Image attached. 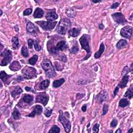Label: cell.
Instances as JSON below:
<instances>
[{
  "instance_id": "1",
  "label": "cell",
  "mask_w": 133,
  "mask_h": 133,
  "mask_svg": "<svg viewBox=\"0 0 133 133\" xmlns=\"http://www.w3.org/2000/svg\"><path fill=\"white\" fill-rule=\"evenodd\" d=\"M79 41L82 46V48L85 50L87 53L86 56L84 59V60H87L91 57L92 53L90 45V36L87 34H83L79 39Z\"/></svg>"
},
{
  "instance_id": "2",
  "label": "cell",
  "mask_w": 133,
  "mask_h": 133,
  "mask_svg": "<svg viewBox=\"0 0 133 133\" xmlns=\"http://www.w3.org/2000/svg\"><path fill=\"white\" fill-rule=\"evenodd\" d=\"M41 66L42 68L45 70L46 75L48 77L52 78L56 76V73L55 70V68L50 60L47 59H44L41 63Z\"/></svg>"
},
{
  "instance_id": "3",
  "label": "cell",
  "mask_w": 133,
  "mask_h": 133,
  "mask_svg": "<svg viewBox=\"0 0 133 133\" xmlns=\"http://www.w3.org/2000/svg\"><path fill=\"white\" fill-rule=\"evenodd\" d=\"M71 26L70 20L68 18H63L60 21L56 28V31L60 34L65 35Z\"/></svg>"
},
{
  "instance_id": "4",
  "label": "cell",
  "mask_w": 133,
  "mask_h": 133,
  "mask_svg": "<svg viewBox=\"0 0 133 133\" xmlns=\"http://www.w3.org/2000/svg\"><path fill=\"white\" fill-rule=\"evenodd\" d=\"M67 47L68 45L66 42L62 40L59 41L55 46L51 47L50 49H48V51L52 55H54V54H58L59 51H64L67 48Z\"/></svg>"
},
{
  "instance_id": "5",
  "label": "cell",
  "mask_w": 133,
  "mask_h": 133,
  "mask_svg": "<svg viewBox=\"0 0 133 133\" xmlns=\"http://www.w3.org/2000/svg\"><path fill=\"white\" fill-rule=\"evenodd\" d=\"M22 73L23 77L28 80L32 79L37 76V71L36 69L28 66H26L23 69Z\"/></svg>"
},
{
  "instance_id": "6",
  "label": "cell",
  "mask_w": 133,
  "mask_h": 133,
  "mask_svg": "<svg viewBox=\"0 0 133 133\" xmlns=\"http://www.w3.org/2000/svg\"><path fill=\"white\" fill-rule=\"evenodd\" d=\"M1 55L3 57L1 62V66H5L11 62L12 58V52L8 49H5L2 53Z\"/></svg>"
},
{
  "instance_id": "7",
  "label": "cell",
  "mask_w": 133,
  "mask_h": 133,
  "mask_svg": "<svg viewBox=\"0 0 133 133\" xmlns=\"http://www.w3.org/2000/svg\"><path fill=\"white\" fill-rule=\"evenodd\" d=\"M59 113L60 115L59 116V121L62 124L66 132L69 133L71 131V127L70 122L65 117L62 111L60 110Z\"/></svg>"
},
{
  "instance_id": "8",
  "label": "cell",
  "mask_w": 133,
  "mask_h": 133,
  "mask_svg": "<svg viewBox=\"0 0 133 133\" xmlns=\"http://www.w3.org/2000/svg\"><path fill=\"white\" fill-rule=\"evenodd\" d=\"M43 30L45 31H50L55 28L57 24V22H52L50 21H38L36 22Z\"/></svg>"
},
{
  "instance_id": "9",
  "label": "cell",
  "mask_w": 133,
  "mask_h": 133,
  "mask_svg": "<svg viewBox=\"0 0 133 133\" xmlns=\"http://www.w3.org/2000/svg\"><path fill=\"white\" fill-rule=\"evenodd\" d=\"M112 17L114 21L119 24H124L127 22V20L124 16L121 13H116L112 15Z\"/></svg>"
},
{
  "instance_id": "10",
  "label": "cell",
  "mask_w": 133,
  "mask_h": 133,
  "mask_svg": "<svg viewBox=\"0 0 133 133\" xmlns=\"http://www.w3.org/2000/svg\"><path fill=\"white\" fill-rule=\"evenodd\" d=\"M49 97L46 93H42L39 94L36 97V102H40L42 103L44 106H46L48 103Z\"/></svg>"
},
{
  "instance_id": "11",
  "label": "cell",
  "mask_w": 133,
  "mask_h": 133,
  "mask_svg": "<svg viewBox=\"0 0 133 133\" xmlns=\"http://www.w3.org/2000/svg\"><path fill=\"white\" fill-rule=\"evenodd\" d=\"M133 33V28L131 26H126L123 28L121 30V35L127 38H130Z\"/></svg>"
},
{
  "instance_id": "12",
  "label": "cell",
  "mask_w": 133,
  "mask_h": 133,
  "mask_svg": "<svg viewBox=\"0 0 133 133\" xmlns=\"http://www.w3.org/2000/svg\"><path fill=\"white\" fill-rule=\"evenodd\" d=\"M26 29L28 33L32 35H36L39 31L38 28L31 22H29L27 24Z\"/></svg>"
},
{
  "instance_id": "13",
  "label": "cell",
  "mask_w": 133,
  "mask_h": 133,
  "mask_svg": "<svg viewBox=\"0 0 133 133\" xmlns=\"http://www.w3.org/2000/svg\"><path fill=\"white\" fill-rule=\"evenodd\" d=\"M33 110L32 112L29 114L27 116L29 117H34L36 114L40 115L43 111V108L40 105H36L33 107Z\"/></svg>"
},
{
  "instance_id": "14",
  "label": "cell",
  "mask_w": 133,
  "mask_h": 133,
  "mask_svg": "<svg viewBox=\"0 0 133 133\" xmlns=\"http://www.w3.org/2000/svg\"><path fill=\"white\" fill-rule=\"evenodd\" d=\"M108 94L107 92L102 91L97 96V99L100 103H102L107 100Z\"/></svg>"
},
{
  "instance_id": "15",
  "label": "cell",
  "mask_w": 133,
  "mask_h": 133,
  "mask_svg": "<svg viewBox=\"0 0 133 133\" xmlns=\"http://www.w3.org/2000/svg\"><path fill=\"white\" fill-rule=\"evenodd\" d=\"M21 68V65L17 61H14L9 66V69L13 71H17Z\"/></svg>"
},
{
  "instance_id": "16",
  "label": "cell",
  "mask_w": 133,
  "mask_h": 133,
  "mask_svg": "<svg viewBox=\"0 0 133 133\" xmlns=\"http://www.w3.org/2000/svg\"><path fill=\"white\" fill-rule=\"evenodd\" d=\"M45 17L47 20L51 21L56 20V19L58 18V16L55 12H48L46 14Z\"/></svg>"
},
{
  "instance_id": "17",
  "label": "cell",
  "mask_w": 133,
  "mask_h": 133,
  "mask_svg": "<svg viewBox=\"0 0 133 133\" xmlns=\"http://www.w3.org/2000/svg\"><path fill=\"white\" fill-rule=\"evenodd\" d=\"M80 32H81V30L79 29L72 28L70 29V30H69L68 34H69V36L70 37L76 38L79 35Z\"/></svg>"
},
{
  "instance_id": "18",
  "label": "cell",
  "mask_w": 133,
  "mask_h": 133,
  "mask_svg": "<svg viewBox=\"0 0 133 133\" xmlns=\"http://www.w3.org/2000/svg\"><path fill=\"white\" fill-rule=\"evenodd\" d=\"M44 15V11L40 8H37L33 14V17L35 18H42Z\"/></svg>"
},
{
  "instance_id": "19",
  "label": "cell",
  "mask_w": 133,
  "mask_h": 133,
  "mask_svg": "<svg viewBox=\"0 0 133 133\" xmlns=\"http://www.w3.org/2000/svg\"><path fill=\"white\" fill-rule=\"evenodd\" d=\"M129 76H123V77L122 78V81L119 83V86L120 87H121V88H123L126 86L127 84L129 82Z\"/></svg>"
},
{
  "instance_id": "20",
  "label": "cell",
  "mask_w": 133,
  "mask_h": 133,
  "mask_svg": "<svg viewBox=\"0 0 133 133\" xmlns=\"http://www.w3.org/2000/svg\"><path fill=\"white\" fill-rule=\"evenodd\" d=\"M105 45L104 44H103V43H101V45L100 46V48H99V50L97 52H96L95 55H94V57L96 59H98L99 58L102 54V53L104 52L105 51Z\"/></svg>"
},
{
  "instance_id": "21",
  "label": "cell",
  "mask_w": 133,
  "mask_h": 133,
  "mask_svg": "<svg viewBox=\"0 0 133 133\" xmlns=\"http://www.w3.org/2000/svg\"><path fill=\"white\" fill-rule=\"evenodd\" d=\"M22 92V90L21 87L19 86H16L13 91H12L11 95L13 97H16L17 96L19 95Z\"/></svg>"
},
{
  "instance_id": "22",
  "label": "cell",
  "mask_w": 133,
  "mask_h": 133,
  "mask_svg": "<svg viewBox=\"0 0 133 133\" xmlns=\"http://www.w3.org/2000/svg\"><path fill=\"white\" fill-rule=\"evenodd\" d=\"M50 82L48 80H46L42 81L40 85H39V87H40V89L41 90H44L46 89V88L49 86L50 85Z\"/></svg>"
},
{
  "instance_id": "23",
  "label": "cell",
  "mask_w": 133,
  "mask_h": 133,
  "mask_svg": "<svg viewBox=\"0 0 133 133\" xmlns=\"http://www.w3.org/2000/svg\"><path fill=\"white\" fill-rule=\"evenodd\" d=\"M23 101L27 103H30L32 102L33 100V97L32 95L26 94L24 95L22 98Z\"/></svg>"
},
{
  "instance_id": "24",
  "label": "cell",
  "mask_w": 133,
  "mask_h": 133,
  "mask_svg": "<svg viewBox=\"0 0 133 133\" xmlns=\"http://www.w3.org/2000/svg\"><path fill=\"white\" fill-rule=\"evenodd\" d=\"M126 98H128L129 99H131L133 96V84L131 85V87L128 89L126 93L124 94V96Z\"/></svg>"
},
{
  "instance_id": "25",
  "label": "cell",
  "mask_w": 133,
  "mask_h": 133,
  "mask_svg": "<svg viewBox=\"0 0 133 133\" xmlns=\"http://www.w3.org/2000/svg\"><path fill=\"white\" fill-rule=\"evenodd\" d=\"M65 79H64V78H60V80L54 81L53 82V86L54 88H57V87H60L62 84L65 82Z\"/></svg>"
},
{
  "instance_id": "26",
  "label": "cell",
  "mask_w": 133,
  "mask_h": 133,
  "mask_svg": "<svg viewBox=\"0 0 133 133\" xmlns=\"http://www.w3.org/2000/svg\"><path fill=\"white\" fill-rule=\"evenodd\" d=\"M12 46L14 49H18L19 47V42L18 38L17 37H13L12 40Z\"/></svg>"
},
{
  "instance_id": "27",
  "label": "cell",
  "mask_w": 133,
  "mask_h": 133,
  "mask_svg": "<svg viewBox=\"0 0 133 133\" xmlns=\"http://www.w3.org/2000/svg\"><path fill=\"white\" fill-rule=\"evenodd\" d=\"M127 45V42L125 40H121L116 44V47L118 49H122Z\"/></svg>"
},
{
  "instance_id": "28",
  "label": "cell",
  "mask_w": 133,
  "mask_h": 133,
  "mask_svg": "<svg viewBox=\"0 0 133 133\" xmlns=\"http://www.w3.org/2000/svg\"><path fill=\"white\" fill-rule=\"evenodd\" d=\"M11 76H9L6 73V72L4 71H2L1 72V75H0V77H1V78L2 81H3L4 82H6L8 78L11 77Z\"/></svg>"
},
{
  "instance_id": "29",
  "label": "cell",
  "mask_w": 133,
  "mask_h": 133,
  "mask_svg": "<svg viewBox=\"0 0 133 133\" xmlns=\"http://www.w3.org/2000/svg\"><path fill=\"white\" fill-rule=\"evenodd\" d=\"M130 105V102L126 99L123 98L119 102V106L122 108H124Z\"/></svg>"
},
{
  "instance_id": "30",
  "label": "cell",
  "mask_w": 133,
  "mask_h": 133,
  "mask_svg": "<svg viewBox=\"0 0 133 133\" xmlns=\"http://www.w3.org/2000/svg\"><path fill=\"white\" fill-rule=\"evenodd\" d=\"M66 14L68 16L72 18L76 16V13L72 8H70V9H68L66 11Z\"/></svg>"
},
{
  "instance_id": "31",
  "label": "cell",
  "mask_w": 133,
  "mask_h": 133,
  "mask_svg": "<svg viewBox=\"0 0 133 133\" xmlns=\"http://www.w3.org/2000/svg\"><path fill=\"white\" fill-rule=\"evenodd\" d=\"M13 116L15 120H18L20 117V113L19 112V110L17 109L16 108L15 109L13 113Z\"/></svg>"
},
{
  "instance_id": "32",
  "label": "cell",
  "mask_w": 133,
  "mask_h": 133,
  "mask_svg": "<svg viewBox=\"0 0 133 133\" xmlns=\"http://www.w3.org/2000/svg\"><path fill=\"white\" fill-rule=\"evenodd\" d=\"M38 60V56L37 55H34L29 60V63H30V65L33 66L36 63Z\"/></svg>"
},
{
  "instance_id": "33",
  "label": "cell",
  "mask_w": 133,
  "mask_h": 133,
  "mask_svg": "<svg viewBox=\"0 0 133 133\" xmlns=\"http://www.w3.org/2000/svg\"><path fill=\"white\" fill-rule=\"evenodd\" d=\"M21 54L24 57H28L29 56V51L26 46H23L21 49Z\"/></svg>"
},
{
  "instance_id": "34",
  "label": "cell",
  "mask_w": 133,
  "mask_h": 133,
  "mask_svg": "<svg viewBox=\"0 0 133 133\" xmlns=\"http://www.w3.org/2000/svg\"><path fill=\"white\" fill-rule=\"evenodd\" d=\"M79 49H78V45L77 43H76V44H75V45H73V46L72 47V48L70 51V53L71 54H76L78 52Z\"/></svg>"
},
{
  "instance_id": "35",
  "label": "cell",
  "mask_w": 133,
  "mask_h": 133,
  "mask_svg": "<svg viewBox=\"0 0 133 133\" xmlns=\"http://www.w3.org/2000/svg\"><path fill=\"white\" fill-rule=\"evenodd\" d=\"M60 131V129L56 125H54L51 129L49 131L48 133H59Z\"/></svg>"
},
{
  "instance_id": "36",
  "label": "cell",
  "mask_w": 133,
  "mask_h": 133,
  "mask_svg": "<svg viewBox=\"0 0 133 133\" xmlns=\"http://www.w3.org/2000/svg\"><path fill=\"white\" fill-rule=\"evenodd\" d=\"M52 113V109H50V108H47L45 109V111H44V114L45 115V116L47 117H50Z\"/></svg>"
},
{
  "instance_id": "37",
  "label": "cell",
  "mask_w": 133,
  "mask_h": 133,
  "mask_svg": "<svg viewBox=\"0 0 133 133\" xmlns=\"http://www.w3.org/2000/svg\"><path fill=\"white\" fill-rule=\"evenodd\" d=\"M99 124L96 123L94 125V126H93V133H97L99 132Z\"/></svg>"
},
{
  "instance_id": "38",
  "label": "cell",
  "mask_w": 133,
  "mask_h": 133,
  "mask_svg": "<svg viewBox=\"0 0 133 133\" xmlns=\"http://www.w3.org/2000/svg\"><path fill=\"white\" fill-rule=\"evenodd\" d=\"M34 48H35L36 50L37 51H40L41 50V47L40 46V45H39L38 42L37 40L36 42H34Z\"/></svg>"
},
{
  "instance_id": "39",
  "label": "cell",
  "mask_w": 133,
  "mask_h": 133,
  "mask_svg": "<svg viewBox=\"0 0 133 133\" xmlns=\"http://www.w3.org/2000/svg\"><path fill=\"white\" fill-rule=\"evenodd\" d=\"M32 9L31 8H28L23 12V14L24 16H28V15H30L32 13Z\"/></svg>"
},
{
  "instance_id": "40",
  "label": "cell",
  "mask_w": 133,
  "mask_h": 133,
  "mask_svg": "<svg viewBox=\"0 0 133 133\" xmlns=\"http://www.w3.org/2000/svg\"><path fill=\"white\" fill-rule=\"evenodd\" d=\"M108 109H109V106H108L106 104H105L104 106H103V113H102L103 115H105L107 113V112L108 111Z\"/></svg>"
},
{
  "instance_id": "41",
  "label": "cell",
  "mask_w": 133,
  "mask_h": 133,
  "mask_svg": "<svg viewBox=\"0 0 133 133\" xmlns=\"http://www.w3.org/2000/svg\"><path fill=\"white\" fill-rule=\"evenodd\" d=\"M34 43V41L32 40V39H29L28 40V46L29 48H32V46L33 44Z\"/></svg>"
},
{
  "instance_id": "42",
  "label": "cell",
  "mask_w": 133,
  "mask_h": 133,
  "mask_svg": "<svg viewBox=\"0 0 133 133\" xmlns=\"http://www.w3.org/2000/svg\"><path fill=\"white\" fill-rule=\"evenodd\" d=\"M118 122L116 119H113L111 122V126L113 127H115L117 126Z\"/></svg>"
},
{
  "instance_id": "43",
  "label": "cell",
  "mask_w": 133,
  "mask_h": 133,
  "mask_svg": "<svg viewBox=\"0 0 133 133\" xmlns=\"http://www.w3.org/2000/svg\"><path fill=\"white\" fill-rule=\"evenodd\" d=\"M119 5V3L118 2H116L113 4L111 6V9H115L116 7H117Z\"/></svg>"
},
{
  "instance_id": "44",
  "label": "cell",
  "mask_w": 133,
  "mask_h": 133,
  "mask_svg": "<svg viewBox=\"0 0 133 133\" xmlns=\"http://www.w3.org/2000/svg\"><path fill=\"white\" fill-rule=\"evenodd\" d=\"M129 70H130V69H129V68H128L127 66H126V67L124 68V70H123V72H125V75L126 73H128V72H130V71H129Z\"/></svg>"
},
{
  "instance_id": "45",
  "label": "cell",
  "mask_w": 133,
  "mask_h": 133,
  "mask_svg": "<svg viewBox=\"0 0 133 133\" xmlns=\"http://www.w3.org/2000/svg\"><path fill=\"white\" fill-rule=\"evenodd\" d=\"M25 90H26V91H27V92H30V91H32V92H33V93H35V92H34L33 90H32V88H31V87H28V86H27V87H25Z\"/></svg>"
},
{
  "instance_id": "46",
  "label": "cell",
  "mask_w": 133,
  "mask_h": 133,
  "mask_svg": "<svg viewBox=\"0 0 133 133\" xmlns=\"http://www.w3.org/2000/svg\"><path fill=\"white\" fill-rule=\"evenodd\" d=\"M119 88L118 87H116L115 88V90H114V95L115 96L116 95V94H117L118 92H119Z\"/></svg>"
},
{
  "instance_id": "47",
  "label": "cell",
  "mask_w": 133,
  "mask_h": 133,
  "mask_svg": "<svg viewBox=\"0 0 133 133\" xmlns=\"http://www.w3.org/2000/svg\"><path fill=\"white\" fill-rule=\"evenodd\" d=\"M82 110L83 112H85L86 110V106L85 105V106H84L82 108Z\"/></svg>"
},
{
  "instance_id": "48",
  "label": "cell",
  "mask_w": 133,
  "mask_h": 133,
  "mask_svg": "<svg viewBox=\"0 0 133 133\" xmlns=\"http://www.w3.org/2000/svg\"><path fill=\"white\" fill-rule=\"evenodd\" d=\"M99 28L100 29H103V28H104V25H103V24H100V25H99Z\"/></svg>"
},
{
  "instance_id": "49",
  "label": "cell",
  "mask_w": 133,
  "mask_h": 133,
  "mask_svg": "<svg viewBox=\"0 0 133 133\" xmlns=\"http://www.w3.org/2000/svg\"><path fill=\"white\" fill-rule=\"evenodd\" d=\"M122 132V131H121V130H120V129H118L116 132H115V133H121Z\"/></svg>"
},
{
  "instance_id": "50",
  "label": "cell",
  "mask_w": 133,
  "mask_h": 133,
  "mask_svg": "<svg viewBox=\"0 0 133 133\" xmlns=\"http://www.w3.org/2000/svg\"><path fill=\"white\" fill-rule=\"evenodd\" d=\"M128 133H133V129H132H132H130V130L128 132Z\"/></svg>"
},
{
  "instance_id": "51",
  "label": "cell",
  "mask_w": 133,
  "mask_h": 133,
  "mask_svg": "<svg viewBox=\"0 0 133 133\" xmlns=\"http://www.w3.org/2000/svg\"><path fill=\"white\" fill-rule=\"evenodd\" d=\"M93 3H98V2H100V1H92Z\"/></svg>"
},
{
  "instance_id": "52",
  "label": "cell",
  "mask_w": 133,
  "mask_h": 133,
  "mask_svg": "<svg viewBox=\"0 0 133 133\" xmlns=\"http://www.w3.org/2000/svg\"><path fill=\"white\" fill-rule=\"evenodd\" d=\"M2 15V11H1V16Z\"/></svg>"
}]
</instances>
